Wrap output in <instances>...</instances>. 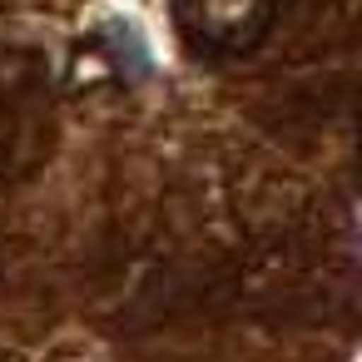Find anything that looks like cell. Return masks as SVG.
I'll return each mask as SVG.
<instances>
[{"instance_id": "obj_1", "label": "cell", "mask_w": 362, "mask_h": 362, "mask_svg": "<svg viewBox=\"0 0 362 362\" xmlns=\"http://www.w3.org/2000/svg\"><path fill=\"white\" fill-rule=\"evenodd\" d=\"M179 25L214 55H248L273 25V0H179Z\"/></svg>"}]
</instances>
